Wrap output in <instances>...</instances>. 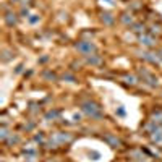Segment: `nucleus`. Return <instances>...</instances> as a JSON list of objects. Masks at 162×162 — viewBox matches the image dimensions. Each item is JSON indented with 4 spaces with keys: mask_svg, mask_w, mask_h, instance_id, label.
<instances>
[{
    "mask_svg": "<svg viewBox=\"0 0 162 162\" xmlns=\"http://www.w3.org/2000/svg\"><path fill=\"white\" fill-rule=\"evenodd\" d=\"M54 141L57 143V144H63V143L71 141V136L68 135V133H57V135L54 136Z\"/></svg>",
    "mask_w": 162,
    "mask_h": 162,
    "instance_id": "nucleus-6",
    "label": "nucleus"
},
{
    "mask_svg": "<svg viewBox=\"0 0 162 162\" xmlns=\"http://www.w3.org/2000/svg\"><path fill=\"white\" fill-rule=\"evenodd\" d=\"M118 115H125V110H123V109H118Z\"/></svg>",
    "mask_w": 162,
    "mask_h": 162,
    "instance_id": "nucleus-20",
    "label": "nucleus"
},
{
    "mask_svg": "<svg viewBox=\"0 0 162 162\" xmlns=\"http://www.w3.org/2000/svg\"><path fill=\"white\" fill-rule=\"evenodd\" d=\"M123 80H125V81L130 84V86H135V84H136V78H135V76H131V75L123 76Z\"/></svg>",
    "mask_w": 162,
    "mask_h": 162,
    "instance_id": "nucleus-11",
    "label": "nucleus"
},
{
    "mask_svg": "<svg viewBox=\"0 0 162 162\" xmlns=\"http://www.w3.org/2000/svg\"><path fill=\"white\" fill-rule=\"evenodd\" d=\"M131 31H135V33H143V31H144V26L139 24V23H136V24L131 26Z\"/></svg>",
    "mask_w": 162,
    "mask_h": 162,
    "instance_id": "nucleus-12",
    "label": "nucleus"
},
{
    "mask_svg": "<svg viewBox=\"0 0 162 162\" xmlns=\"http://www.w3.org/2000/svg\"><path fill=\"white\" fill-rule=\"evenodd\" d=\"M57 117H59V112H57V110H50V112L45 115V118H47V120H50V118H57Z\"/></svg>",
    "mask_w": 162,
    "mask_h": 162,
    "instance_id": "nucleus-13",
    "label": "nucleus"
},
{
    "mask_svg": "<svg viewBox=\"0 0 162 162\" xmlns=\"http://www.w3.org/2000/svg\"><path fill=\"white\" fill-rule=\"evenodd\" d=\"M63 80H68L70 83H75V76L73 75H63Z\"/></svg>",
    "mask_w": 162,
    "mask_h": 162,
    "instance_id": "nucleus-18",
    "label": "nucleus"
},
{
    "mask_svg": "<svg viewBox=\"0 0 162 162\" xmlns=\"http://www.w3.org/2000/svg\"><path fill=\"white\" fill-rule=\"evenodd\" d=\"M88 63H91V65H99V63H101V57L96 55V54L88 55Z\"/></svg>",
    "mask_w": 162,
    "mask_h": 162,
    "instance_id": "nucleus-9",
    "label": "nucleus"
},
{
    "mask_svg": "<svg viewBox=\"0 0 162 162\" xmlns=\"http://www.w3.org/2000/svg\"><path fill=\"white\" fill-rule=\"evenodd\" d=\"M131 21H133V20H131V16H130L128 13H125V15L122 16V23H125V24H130Z\"/></svg>",
    "mask_w": 162,
    "mask_h": 162,
    "instance_id": "nucleus-14",
    "label": "nucleus"
},
{
    "mask_svg": "<svg viewBox=\"0 0 162 162\" xmlns=\"http://www.w3.org/2000/svg\"><path fill=\"white\" fill-rule=\"evenodd\" d=\"M5 21H7V24H8V26H13V24H16V15H13V13H7V16H5Z\"/></svg>",
    "mask_w": 162,
    "mask_h": 162,
    "instance_id": "nucleus-8",
    "label": "nucleus"
},
{
    "mask_svg": "<svg viewBox=\"0 0 162 162\" xmlns=\"http://www.w3.org/2000/svg\"><path fill=\"white\" fill-rule=\"evenodd\" d=\"M136 162H148L146 159H139V160H136Z\"/></svg>",
    "mask_w": 162,
    "mask_h": 162,
    "instance_id": "nucleus-21",
    "label": "nucleus"
},
{
    "mask_svg": "<svg viewBox=\"0 0 162 162\" xmlns=\"http://www.w3.org/2000/svg\"><path fill=\"white\" fill-rule=\"evenodd\" d=\"M44 76H45V78H49V80H55V78H57V76H55L54 73H50V71H45Z\"/></svg>",
    "mask_w": 162,
    "mask_h": 162,
    "instance_id": "nucleus-17",
    "label": "nucleus"
},
{
    "mask_svg": "<svg viewBox=\"0 0 162 162\" xmlns=\"http://www.w3.org/2000/svg\"><path fill=\"white\" fill-rule=\"evenodd\" d=\"M139 44L144 45V47H154L156 45V39L152 36H149V34H143V36H139Z\"/></svg>",
    "mask_w": 162,
    "mask_h": 162,
    "instance_id": "nucleus-4",
    "label": "nucleus"
},
{
    "mask_svg": "<svg viewBox=\"0 0 162 162\" xmlns=\"http://www.w3.org/2000/svg\"><path fill=\"white\" fill-rule=\"evenodd\" d=\"M104 141H106L109 146H112V148H118L122 144V141L115 135H110V133H109V135H104Z\"/></svg>",
    "mask_w": 162,
    "mask_h": 162,
    "instance_id": "nucleus-5",
    "label": "nucleus"
},
{
    "mask_svg": "<svg viewBox=\"0 0 162 162\" xmlns=\"http://www.w3.org/2000/svg\"><path fill=\"white\" fill-rule=\"evenodd\" d=\"M151 138H152V141H154V143L160 144V143H162V127H160V128L157 127L154 131H152V133H151Z\"/></svg>",
    "mask_w": 162,
    "mask_h": 162,
    "instance_id": "nucleus-7",
    "label": "nucleus"
},
{
    "mask_svg": "<svg viewBox=\"0 0 162 162\" xmlns=\"http://www.w3.org/2000/svg\"><path fill=\"white\" fill-rule=\"evenodd\" d=\"M37 21H39V16H37V15H31V18H29V23H37Z\"/></svg>",
    "mask_w": 162,
    "mask_h": 162,
    "instance_id": "nucleus-19",
    "label": "nucleus"
},
{
    "mask_svg": "<svg viewBox=\"0 0 162 162\" xmlns=\"http://www.w3.org/2000/svg\"><path fill=\"white\" fill-rule=\"evenodd\" d=\"M102 21L106 23V24H112L113 23V16L110 13H107V12H104L102 13Z\"/></svg>",
    "mask_w": 162,
    "mask_h": 162,
    "instance_id": "nucleus-10",
    "label": "nucleus"
},
{
    "mask_svg": "<svg viewBox=\"0 0 162 162\" xmlns=\"http://www.w3.org/2000/svg\"><path fill=\"white\" fill-rule=\"evenodd\" d=\"M81 110L86 113L88 117L91 118H102V109L99 107V104L92 102V101H84L81 102Z\"/></svg>",
    "mask_w": 162,
    "mask_h": 162,
    "instance_id": "nucleus-1",
    "label": "nucleus"
},
{
    "mask_svg": "<svg viewBox=\"0 0 162 162\" xmlns=\"http://www.w3.org/2000/svg\"><path fill=\"white\" fill-rule=\"evenodd\" d=\"M0 138H2V139H3V141H5V139H7V138H8V130H7V128H5V127H3V128H2V135H0Z\"/></svg>",
    "mask_w": 162,
    "mask_h": 162,
    "instance_id": "nucleus-16",
    "label": "nucleus"
},
{
    "mask_svg": "<svg viewBox=\"0 0 162 162\" xmlns=\"http://www.w3.org/2000/svg\"><path fill=\"white\" fill-rule=\"evenodd\" d=\"M107 2H109V3H112V0H107ZM112 5H113V3H112Z\"/></svg>",
    "mask_w": 162,
    "mask_h": 162,
    "instance_id": "nucleus-22",
    "label": "nucleus"
},
{
    "mask_svg": "<svg viewBox=\"0 0 162 162\" xmlns=\"http://www.w3.org/2000/svg\"><path fill=\"white\" fill-rule=\"evenodd\" d=\"M139 75H141V78H143V81H144L146 84H149L151 88H156L157 86V78L152 73H149V71H146V70H139Z\"/></svg>",
    "mask_w": 162,
    "mask_h": 162,
    "instance_id": "nucleus-3",
    "label": "nucleus"
},
{
    "mask_svg": "<svg viewBox=\"0 0 162 162\" xmlns=\"http://www.w3.org/2000/svg\"><path fill=\"white\" fill-rule=\"evenodd\" d=\"M76 49H78L80 54H83V55L88 57V55H91V54L96 52V45H94L92 42H88V41H81V42L76 44Z\"/></svg>",
    "mask_w": 162,
    "mask_h": 162,
    "instance_id": "nucleus-2",
    "label": "nucleus"
},
{
    "mask_svg": "<svg viewBox=\"0 0 162 162\" xmlns=\"http://www.w3.org/2000/svg\"><path fill=\"white\" fill-rule=\"evenodd\" d=\"M89 157H92V160H97L101 157V154H99V152H96V151H92V152H89Z\"/></svg>",
    "mask_w": 162,
    "mask_h": 162,
    "instance_id": "nucleus-15",
    "label": "nucleus"
}]
</instances>
